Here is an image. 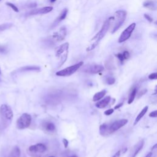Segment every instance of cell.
Returning a JSON list of instances; mask_svg holds the SVG:
<instances>
[{"instance_id":"obj_1","label":"cell","mask_w":157,"mask_h":157,"mask_svg":"<svg viewBox=\"0 0 157 157\" xmlns=\"http://www.w3.org/2000/svg\"><path fill=\"white\" fill-rule=\"evenodd\" d=\"M110 28V20L109 18L106 20L102 26L100 31L89 41V44L86 48V51L90 52L94 49L99 44L101 39L105 36V34Z\"/></svg>"},{"instance_id":"obj_2","label":"cell","mask_w":157,"mask_h":157,"mask_svg":"<svg viewBox=\"0 0 157 157\" xmlns=\"http://www.w3.org/2000/svg\"><path fill=\"white\" fill-rule=\"evenodd\" d=\"M126 17V12L124 10H118L116 11L114 15L109 17L110 28H111V33H115L124 23Z\"/></svg>"},{"instance_id":"obj_3","label":"cell","mask_w":157,"mask_h":157,"mask_svg":"<svg viewBox=\"0 0 157 157\" xmlns=\"http://www.w3.org/2000/svg\"><path fill=\"white\" fill-rule=\"evenodd\" d=\"M13 112L10 107L7 104H2L0 107V119L2 124L5 125V127L11 121L13 118Z\"/></svg>"},{"instance_id":"obj_4","label":"cell","mask_w":157,"mask_h":157,"mask_svg":"<svg viewBox=\"0 0 157 157\" xmlns=\"http://www.w3.org/2000/svg\"><path fill=\"white\" fill-rule=\"evenodd\" d=\"M69 46V43L65 42L56 48L55 51V55L57 58H59L58 67H61L66 62L68 55Z\"/></svg>"},{"instance_id":"obj_5","label":"cell","mask_w":157,"mask_h":157,"mask_svg":"<svg viewBox=\"0 0 157 157\" xmlns=\"http://www.w3.org/2000/svg\"><path fill=\"white\" fill-rule=\"evenodd\" d=\"M83 64V61H80L77 64L72 65L69 67H66L62 70H60L56 72V75L60 77H67L70 76L75 73L79 68H80Z\"/></svg>"},{"instance_id":"obj_6","label":"cell","mask_w":157,"mask_h":157,"mask_svg":"<svg viewBox=\"0 0 157 157\" xmlns=\"http://www.w3.org/2000/svg\"><path fill=\"white\" fill-rule=\"evenodd\" d=\"M31 122V117L27 113H23L17 121V127L19 129L28 128Z\"/></svg>"},{"instance_id":"obj_7","label":"cell","mask_w":157,"mask_h":157,"mask_svg":"<svg viewBox=\"0 0 157 157\" xmlns=\"http://www.w3.org/2000/svg\"><path fill=\"white\" fill-rule=\"evenodd\" d=\"M136 23H132L131 25H129L121 34L120 36L118 38V42L122 43L128 39H129L131 37L132 32L134 31L135 28H136Z\"/></svg>"},{"instance_id":"obj_8","label":"cell","mask_w":157,"mask_h":157,"mask_svg":"<svg viewBox=\"0 0 157 157\" xmlns=\"http://www.w3.org/2000/svg\"><path fill=\"white\" fill-rule=\"evenodd\" d=\"M104 66L101 64H87L82 67V71L86 73L89 74H98L99 73L104 70Z\"/></svg>"},{"instance_id":"obj_9","label":"cell","mask_w":157,"mask_h":157,"mask_svg":"<svg viewBox=\"0 0 157 157\" xmlns=\"http://www.w3.org/2000/svg\"><path fill=\"white\" fill-rule=\"evenodd\" d=\"M66 34H67V29L66 26H63L57 31L55 32L53 34L52 36V39L54 42H61L65 39Z\"/></svg>"},{"instance_id":"obj_10","label":"cell","mask_w":157,"mask_h":157,"mask_svg":"<svg viewBox=\"0 0 157 157\" xmlns=\"http://www.w3.org/2000/svg\"><path fill=\"white\" fill-rule=\"evenodd\" d=\"M127 123H128L127 119H120L114 121L108 128L109 133H112L117 131L118 129H119L120 128L124 126Z\"/></svg>"},{"instance_id":"obj_11","label":"cell","mask_w":157,"mask_h":157,"mask_svg":"<svg viewBox=\"0 0 157 157\" xmlns=\"http://www.w3.org/2000/svg\"><path fill=\"white\" fill-rule=\"evenodd\" d=\"M53 7L52 6H46L39 9H32L26 13L27 15H42L46 14L50 12L53 10Z\"/></svg>"},{"instance_id":"obj_12","label":"cell","mask_w":157,"mask_h":157,"mask_svg":"<svg viewBox=\"0 0 157 157\" xmlns=\"http://www.w3.org/2000/svg\"><path fill=\"white\" fill-rule=\"evenodd\" d=\"M144 145V140H140V141H139L138 143L136 144L134 147L132 148L128 157H136L137 155V154L139 153V151L142 149Z\"/></svg>"},{"instance_id":"obj_13","label":"cell","mask_w":157,"mask_h":157,"mask_svg":"<svg viewBox=\"0 0 157 157\" xmlns=\"http://www.w3.org/2000/svg\"><path fill=\"white\" fill-rule=\"evenodd\" d=\"M29 151L31 153H43L46 150V147L43 144H37L33 145L29 147Z\"/></svg>"},{"instance_id":"obj_14","label":"cell","mask_w":157,"mask_h":157,"mask_svg":"<svg viewBox=\"0 0 157 157\" xmlns=\"http://www.w3.org/2000/svg\"><path fill=\"white\" fill-rule=\"evenodd\" d=\"M67 12H68V10L67 9L65 8L60 13V14L59 15V16L56 18V20H55V21L53 22V25H52V27H55L56 26L59 22H61L62 20H64L65 18L66 17V15L67 14Z\"/></svg>"},{"instance_id":"obj_15","label":"cell","mask_w":157,"mask_h":157,"mask_svg":"<svg viewBox=\"0 0 157 157\" xmlns=\"http://www.w3.org/2000/svg\"><path fill=\"white\" fill-rule=\"evenodd\" d=\"M110 101V96H106L103 99L97 102L95 104L96 107L99 109H103L105 108L107 105H108Z\"/></svg>"},{"instance_id":"obj_16","label":"cell","mask_w":157,"mask_h":157,"mask_svg":"<svg viewBox=\"0 0 157 157\" xmlns=\"http://www.w3.org/2000/svg\"><path fill=\"white\" fill-rule=\"evenodd\" d=\"M40 69V67L36 66H24L18 69L20 72H25V71H39Z\"/></svg>"},{"instance_id":"obj_17","label":"cell","mask_w":157,"mask_h":157,"mask_svg":"<svg viewBox=\"0 0 157 157\" xmlns=\"http://www.w3.org/2000/svg\"><path fill=\"white\" fill-rule=\"evenodd\" d=\"M143 6H144V7H145L148 9H150L151 10H155L156 9V2L155 1H151V0H148V1H145L143 4Z\"/></svg>"},{"instance_id":"obj_18","label":"cell","mask_w":157,"mask_h":157,"mask_svg":"<svg viewBox=\"0 0 157 157\" xmlns=\"http://www.w3.org/2000/svg\"><path fill=\"white\" fill-rule=\"evenodd\" d=\"M148 109V107L147 105V106L144 107V108L140 111V112L138 114V115L137 116L136 118L135 119V121H134V125H136V124L140 121V120L144 117V115L146 113V112H147Z\"/></svg>"},{"instance_id":"obj_19","label":"cell","mask_w":157,"mask_h":157,"mask_svg":"<svg viewBox=\"0 0 157 157\" xmlns=\"http://www.w3.org/2000/svg\"><path fill=\"white\" fill-rule=\"evenodd\" d=\"M106 94V91L105 90H102L99 92L96 93V94H94V95L93 96V101H98L100 99H101Z\"/></svg>"},{"instance_id":"obj_20","label":"cell","mask_w":157,"mask_h":157,"mask_svg":"<svg viewBox=\"0 0 157 157\" xmlns=\"http://www.w3.org/2000/svg\"><path fill=\"white\" fill-rule=\"evenodd\" d=\"M20 150L18 147H15L11 150L9 153V157H20Z\"/></svg>"},{"instance_id":"obj_21","label":"cell","mask_w":157,"mask_h":157,"mask_svg":"<svg viewBox=\"0 0 157 157\" xmlns=\"http://www.w3.org/2000/svg\"><path fill=\"white\" fill-rule=\"evenodd\" d=\"M109 126L106 124H102L99 127V132L101 135H105L109 133L108 130Z\"/></svg>"},{"instance_id":"obj_22","label":"cell","mask_w":157,"mask_h":157,"mask_svg":"<svg viewBox=\"0 0 157 157\" xmlns=\"http://www.w3.org/2000/svg\"><path fill=\"white\" fill-rule=\"evenodd\" d=\"M136 93H137V88H134L132 90V91H131V94H130L129 99H128V103L129 104H131V103L133 102V101H134V98H135V97H136Z\"/></svg>"},{"instance_id":"obj_23","label":"cell","mask_w":157,"mask_h":157,"mask_svg":"<svg viewBox=\"0 0 157 157\" xmlns=\"http://www.w3.org/2000/svg\"><path fill=\"white\" fill-rule=\"evenodd\" d=\"M45 128L47 131L49 132H53L55 129V126L53 123L52 122H47L45 124Z\"/></svg>"},{"instance_id":"obj_24","label":"cell","mask_w":157,"mask_h":157,"mask_svg":"<svg viewBox=\"0 0 157 157\" xmlns=\"http://www.w3.org/2000/svg\"><path fill=\"white\" fill-rule=\"evenodd\" d=\"M13 24L11 23H3L0 25V33L9 29L10 28H11Z\"/></svg>"},{"instance_id":"obj_25","label":"cell","mask_w":157,"mask_h":157,"mask_svg":"<svg viewBox=\"0 0 157 157\" xmlns=\"http://www.w3.org/2000/svg\"><path fill=\"white\" fill-rule=\"evenodd\" d=\"M6 4L7 6H8L9 7H10L11 9H12V10H14L15 12H19V10H18V7L15 5H14L13 4H12L11 2H6Z\"/></svg>"},{"instance_id":"obj_26","label":"cell","mask_w":157,"mask_h":157,"mask_svg":"<svg viewBox=\"0 0 157 157\" xmlns=\"http://www.w3.org/2000/svg\"><path fill=\"white\" fill-rule=\"evenodd\" d=\"M105 81H106V82H107V83L108 85H112V84H113L115 83V78L113 77H107L106 78Z\"/></svg>"},{"instance_id":"obj_27","label":"cell","mask_w":157,"mask_h":157,"mask_svg":"<svg viewBox=\"0 0 157 157\" xmlns=\"http://www.w3.org/2000/svg\"><path fill=\"white\" fill-rule=\"evenodd\" d=\"M148 78L150 80H155L157 78V73L156 72H154V73H151L148 75Z\"/></svg>"},{"instance_id":"obj_28","label":"cell","mask_w":157,"mask_h":157,"mask_svg":"<svg viewBox=\"0 0 157 157\" xmlns=\"http://www.w3.org/2000/svg\"><path fill=\"white\" fill-rule=\"evenodd\" d=\"M123 56V58L124 59H127L129 58V53L128 52V51H124L122 53Z\"/></svg>"},{"instance_id":"obj_29","label":"cell","mask_w":157,"mask_h":157,"mask_svg":"<svg viewBox=\"0 0 157 157\" xmlns=\"http://www.w3.org/2000/svg\"><path fill=\"white\" fill-rule=\"evenodd\" d=\"M149 117L152 118H156L157 117V110H154L149 113Z\"/></svg>"},{"instance_id":"obj_30","label":"cell","mask_w":157,"mask_h":157,"mask_svg":"<svg viewBox=\"0 0 157 157\" xmlns=\"http://www.w3.org/2000/svg\"><path fill=\"white\" fill-rule=\"evenodd\" d=\"M144 17L145 18V19H147L149 22H152L153 21V18H152V17H150L148 14H147V13H144Z\"/></svg>"},{"instance_id":"obj_31","label":"cell","mask_w":157,"mask_h":157,"mask_svg":"<svg viewBox=\"0 0 157 157\" xmlns=\"http://www.w3.org/2000/svg\"><path fill=\"white\" fill-rule=\"evenodd\" d=\"M113 112H114V109H108V110H105V111L104 112V114H105V115H111Z\"/></svg>"},{"instance_id":"obj_32","label":"cell","mask_w":157,"mask_h":157,"mask_svg":"<svg viewBox=\"0 0 157 157\" xmlns=\"http://www.w3.org/2000/svg\"><path fill=\"white\" fill-rule=\"evenodd\" d=\"M117 56L118 57V58L119 59V60L120 61V62L122 63L123 62V61L124 60V58H123V55H122V53H118L117 55Z\"/></svg>"},{"instance_id":"obj_33","label":"cell","mask_w":157,"mask_h":157,"mask_svg":"<svg viewBox=\"0 0 157 157\" xmlns=\"http://www.w3.org/2000/svg\"><path fill=\"white\" fill-rule=\"evenodd\" d=\"M121 153H121V150H120L118 151L115 155H113V156L112 157H119V156L121 155Z\"/></svg>"},{"instance_id":"obj_34","label":"cell","mask_w":157,"mask_h":157,"mask_svg":"<svg viewBox=\"0 0 157 157\" xmlns=\"http://www.w3.org/2000/svg\"><path fill=\"white\" fill-rule=\"evenodd\" d=\"M63 144H64V147L66 148V147H67V145H68V144H69L68 140H67V139H63Z\"/></svg>"},{"instance_id":"obj_35","label":"cell","mask_w":157,"mask_h":157,"mask_svg":"<svg viewBox=\"0 0 157 157\" xmlns=\"http://www.w3.org/2000/svg\"><path fill=\"white\" fill-rule=\"evenodd\" d=\"M146 92H147V90H144L140 91V93H139V98H140V96H142V95H144Z\"/></svg>"},{"instance_id":"obj_36","label":"cell","mask_w":157,"mask_h":157,"mask_svg":"<svg viewBox=\"0 0 157 157\" xmlns=\"http://www.w3.org/2000/svg\"><path fill=\"white\" fill-rule=\"evenodd\" d=\"M6 52L5 48H4L2 46H0V53H4Z\"/></svg>"},{"instance_id":"obj_37","label":"cell","mask_w":157,"mask_h":157,"mask_svg":"<svg viewBox=\"0 0 157 157\" xmlns=\"http://www.w3.org/2000/svg\"><path fill=\"white\" fill-rule=\"evenodd\" d=\"M123 104L121 102V103H120V104H119L117 105L116 106H115V109H117L120 108V107H121V106L123 105Z\"/></svg>"},{"instance_id":"obj_38","label":"cell","mask_w":157,"mask_h":157,"mask_svg":"<svg viewBox=\"0 0 157 157\" xmlns=\"http://www.w3.org/2000/svg\"><path fill=\"white\" fill-rule=\"evenodd\" d=\"M151 155H152V153H151V152H150V153H148L145 157H151Z\"/></svg>"},{"instance_id":"obj_39","label":"cell","mask_w":157,"mask_h":157,"mask_svg":"<svg viewBox=\"0 0 157 157\" xmlns=\"http://www.w3.org/2000/svg\"><path fill=\"white\" fill-rule=\"evenodd\" d=\"M69 157H78L77 155H72V156H69Z\"/></svg>"},{"instance_id":"obj_40","label":"cell","mask_w":157,"mask_h":157,"mask_svg":"<svg viewBox=\"0 0 157 157\" xmlns=\"http://www.w3.org/2000/svg\"><path fill=\"white\" fill-rule=\"evenodd\" d=\"M56 0H50V1L51 2H55Z\"/></svg>"},{"instance_id":"obj_41","label":"cell","mask_w":157,"mask_h":157,"mask_svg":"<svg viewBox=\"0 0 157 157\" xmlns=\"http://www.w3.org/2000/svg\"><path fill=\"white\" fill-rule=\"evenodd\" d=\"M1 67H0V74H1Z\"/></svg>"},{"instance_id":"obj_42","label":"cell","mask_w":157,"mask_h":157,"mask_svg":"<svg viewBox=\"0 0 157 157\" xmlns=\"http://www.w3.org/2000/svg\"><path fill=\"white\" fill-rule=\"evenodd\" d=\"M49 157H55V156H49Z\"/></svg>"},{"instance_id":"obj_43","label":"cell","mask_w":157,"mask_h":157,"mask_svg":"<svg viewBox=\"0 0 157 157\" xmlns=\"http://www.w3.org/2000/svg\"><path fill=\"white\" fill-rule=\"evenodd\" d=\"M1 1V0H0V1Z\"/></svg>"}]
</instances>
